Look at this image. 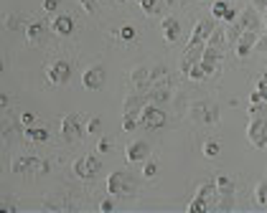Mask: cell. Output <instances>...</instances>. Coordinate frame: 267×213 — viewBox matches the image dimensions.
Returning a JSON list of instances; mask_svg holds the SVG:
<instances>
[{
  "instance_id": "6da1fadb",
  "label": "cell",
  "mask_w": 267,
  "mask_h": 213,
  "mask_svg": "<svg viewBox=\"0 0 267 213\" xmlns=\"http://www.w3.org/2000/svg\"><path fill=\"white\" fill-rule=\"evenodd\" d=\"M59 132H61V140L69 142V145H76L84 135H87V127H84V119L79 114H64L61 117V127H59Z\"/></svg>"
},
{
  "instance_id": "7a4b0ae2",
  "label": "cell",
  "mask_w": 267,
  "mask_h": 213,
  "mask_svg": "<svg viewBox=\"0 0 267 213\" xmlns=\"http://www.w3.org/2000/svg\"><path fill=\"white\" fill-rule=\"evenodd\" d=\"M11 170L16 175H44V173H49V162L41 160V157L28 155V157H16Z\"/></svg>"
},
{
  "instance_id": "3957f363",
  "label": "cell",
  "mask_w": 267,
  "mask_h": 213,
  "mask_svg": "<svg viewBox=\"0 0 267 213\" xmlns=\"http://www.w3.org/2000/svg\"><path fill=\"white\" fill-rule=\"evenodd\" d=\"M247 140L257 150H267V117H252L247 124Z\"/></svg>"
},
{
  "instance_id": "277c9868",
  "label": "cell",
  "mask_w": 267,
  "mask_h": 213,
  "mask_svg": "<svg viewBox=\"0 0 267 213\" xmlns=\"http://www.w3.org/2000/svg\"><path fill=\"white\" fill-rule=\"evenodd\" d=\"M102 162L97 160V155H82L74 160V175L79 180H92L97 173H99Z\"/></svg>"
},
{
  "instance_id": "5b68a950",
  "label": "cell",
  "mask_w": 267,
  "mask_h": 213,
  "mask_svg": "<svg viewBox=\"0 0 267 213\" xmlns=\"http://www.w3.org/2000/svg\"><path fill=\"white\" fill-rule=\"evenodd\" d=\"M166 122L168 117L158 104H145V109L140 112V127H145V130H161V127H166Z\"/></svg>"
},
{
  "instance_id": "8992f818",
  "label": "cell",
  "mask_w": 267,
  "mask_h": 213,
  "mask_svg": "<svg viewBox=\"0 0 267 213\" xmlns=\"http://www.w3.org/2000/svg\"><path fill=\"white\" fill-rule=\"evenodd\" d=\"M46 79L54 87H64V84L71 79V64L66 59H56L46 66Z\"/></svg>"
},
{
  "instance_id": "52a82bcc",
  "label": "cell",
  "mask_w": 267,
  "mask_h": 213,
  "mask_svg": "<svg viewBox=\"0 0 267 213\" xmlns=\"http://www.w3.org/2000/svg\"><path fill=\"white\" fill-rule=\"evenodd\" d=\"M104 81H107L104 66H89V69L82 74V87H84L87 92H99V89H104Z\"/></svg>"
},
{
  "instance_id": "ba28073f",
  "label": "cell",
  "mask_w": 267,
  "mask_h": 213,
  "mask_svg": "<svg viewBox=\"0 0 267 213\" xmlns=\"http://www.w3.org/2000/svg\"><path fill=\"white\" fill-rule=\"evenodd\" d=\"M191 117L201 124H219V107L211 102H199L191 107Z\"/></svg>"
},
{
  "instance_id": "9c48e42d",
  "label": "cell",
  "mask_w": 267,
  "mask_h": 213,
  "mask_svg": "<svg viewBox=\"0 0 267 213\" xmlns=\"http://www.w3.org/2000/svg\"><path fill=\"white\" fill-rule=\"evenodd\" d=\"M107 190H109V195H125L132 190V178L125 175L122 170H114L107 178Z\"/></svg>"
},
{
  "instance_id": "30bf717a",
  "label": "cell",
  "mask_w": 267,
  "mask_h": 213,
  "mask_svg": "<svg viewBox=\"0 0 267 213\" xmlns=\"http://www.w3.org/2000/svg\"><path fill=\"white\" fill-rule=\"evenodd\" d=\"M216 31V21L211 18V21H199L196 26H194V31H191V36H188V44H206L209 41V36Z\"/></svg>"
},
{
  "instance_id": "8fae6325",
  "label": "cell",
  "mask_w": 267,
  "mask_h": 213,
  "mask_svg": "<svg viewBox=\"0 0 267 213\" xmlns=\"http://www.w3.org/2000/svg\"><path fill=\"white\" fill-rule=\"evenodd\" d=\"M148 155H150V145H148L145 140H135V142H130L127 150H125L127 162H145Z\"/></svg>"
},
{
  "instance_id": "7c38bea8",
  "label": "cell",
  "mask_w": 267,
  "mask_h": 213,
  "mask_svg": "<svg viewBox=\"0 0 267 213\" xmlns=\"http://www.w3.org/2000/svg\"><path fill=\"white\" fill-rule=\"evenodd\" d=\"M161 33H163L166 44H176V41L181 38V23H178L173 16H163V21H161Z\"/></svg>"
},
{
  "instance_id": "4fadbf2b",
  "label": "cell",
  "mask_w": 267,
  "mask_h": 213,
  "mask_svg": "<svg viewBox=\"0 0 267 213\" xmlns=\"http://www.w3.org/2000/svg\"><path fill=\"white\" fill-rule=\"evenodd\" d=\"M130 81L135 84V92H138V94H145V92H150V89H153V84H150V69H145V66L132 69Z\"/></svg>"
},
{
  "instance_id": "5bb4252c",
  "label": "cell",
  "mask_w": 267,
  "mask_h": 213,
  "mask_svg": "<svg viewBox=\"0 0 267 213\" xmlns=\"http://www.w3.org/2000/svg\"><path fill=\"white\" fill-rule=\"evenodd\" d=\"M51 31L59 36V38H66V36H71L74 33V18L71 16H56L54 21H51Z\"/></svg>"
},
{
  "instance_id": "9a60e30c",
  "label": "cell",
  "mask_w": 267,
  "mask_h": 213,
  "mask_svg": "<svg viewBox=\"0 0 267 213\" xmlns=\"http://www.w3.org/2000/svg\"><path fill=\"white\" fill-rule=\"evenodd\" d=\"M145 102H150V97H145V94H132V97L125 99L122 112H125V114H132V117L140 119V112L145 109Z\"/></svg>"
},
{
  "instance_id": "2e32d148",
  "label": "cell",
  "mask_w": 267,
  "mask_h": 213,
  "mask_svg": "<svg viewBox=\"0 0 267 213\" xmlns=\"http://www.w3.org/2000/svg\"><path fill=\"white\" fill-rule=\"evenodd\" d=\"M259 23H262V18L257 16V11H254V8L242 11V13H239V18H237V26H239L242 31H257V28H259Z\"/></svg>"
},
{
  "instance_id": "e0dca14e",
  "label": "cell",
  "mask_w": 267,
  "mask_h": 213,
  "mask_svg": "<svg viewBox=\"0 0 267 213\" xmlns=\"http://www.w3.org/2000/svg\"><path fill=\"white\" fill-rule=\"evenodd\" d=\"M201 200H206V205L209 208H216V200H219V190H216V180H206V183H201V188H199V193H196Z\"/></svg>"
},
{
  "instance_id": "ac0fdd59",
  "label": "cell",
  "mask_w": 267,
  "mask_h": 213,
  "mask_svg": "<svg viewBox=\"0 0 267 213\" xmlns=\"http://www.w3.org/2000/svg\"><path fill=\"white\" fill-rule=\"evenodd\" d=\"M23 137H26L28 142H36V145H44V142H49L51 132L46 130V127H26V130H23Z\"/></svg>"
},
{
  "instance_id": "d6986e66",
  "label": "cell",
  "mask_w": 267,
  "mask_h": 213,
  "mask_svg": "<svg viewBox=\"0 0 267 213\" xmlns=\"http://www.w3.org/2000/svg\"><path fill=\"white\" fill-rule=\"evenodd\" d=\"M46 36V23H41V21H31L28 26H26V41L28 44H38Z\"/></svg>"
},
{
  "instance_id": "ffe728a7",
  "label": "cell",
  "mask_w": 267,
  "mask_h": 213,
  "mask_svg": "<svg viewBox=\"0 0 267 213\" xmlns=\"http://www.w3.org/2000/svg\"><path fill=\"white\" fill-rule=\"evenodd\" d=\"M204 49H206V44H188V49L183 51L181 61H188V64H196V61H201Z\"/></svg>"
},
{
  "instance_id": "44dd1931",
  "label": "cell",
  "mask_w": 267,
  "mask_h": 213,
  "mask_svg": "<svg viewBox=\"0 0 267 213\" xmlns=\"http://www.w3.org/2000/svg\"><path fill=\"white\" fill-rule=\"evenodd\" d=\"M148 97H150V102H153V104L168 102V99H171V87H168V84H163V87H153V89L148 92Z\"/></svg>"
},
{
  "instance_id": "7402d4cb",
  "label": "cell",
  "mask_w": 267,
  "mask_h": 213,
  "mask_svg": "<svg viewBox=\"0 0 267 213\" xmlns=\"http://www.w3.org/2000/svg\"><path fill=\"white\" fill-rule=\"evenodd\" d=\"M150 84L153 87H163V84H168V69L163 64H158L156 69H150Z\"/></svg>"
},
{
  "instance_id": "603a6c76",
  "label": "cell",
  "mask_w": 267,
  "mask_h": 213,
  "mask_svg": "<svg viewBox=\"0 0 267 213\" xmlns=\"http://www.w3.org/2000/svg\"><path fill=\"white\" fill-rule=\"evenodd\" d=\"M206 44H209V46H214V49H224V51H226V46H229V44H226V33H224V28H216V31L209 36Z\"/></svg>"
},
{
  "instance_id": "cb8c5ba5",
  "label": "cell",
  "mask_w": 267,
  "mask_h": 213,
  "mask_svg": "<svg viewBox=\"0 0 267 213\" xmlns=\"http://www.w3.org/2000/svg\"><path fill=\"white\" fill-rule=\"evenodd\" d=\"M216 190H219V195L234 193V180L229 178V175H216Z\"/></svg>"
},
{
  "instance_id": "d4e9b609",
  "label": "cell",
  "mask_w": 267,
  "mask_h": 213,
  "mask_svg": "<svg viewBox=\"0 0 267 213\" xmlns=\"http://www.w3.org/2000/svg\"><path fill=\"white\" fill-rule=\"evenodd\" d=\"M201 61L221 64V61H224V49H214V46H209V44H206V49H204V56H201Z\"/></svg>"
},
{
  "instance_id": "484cf974",
  "label": "cell",
  "mask_w": 267,
  "mask_h": 213,
  "mask_svg": "<svg viewBox=\"0 0 267 213\" xmlns=\"http://www.w3.org/2000/svg\"><path fill=\"white\" fill-rule=\"evenodd\" d=\"M224 33H226V44H229V46H234L237 41L242 38V33H244V31H242V28H239L237 23H226Z\"/></svg>"
},
{
  "instance_id": "4316f807",
  "label": "cell",
  "mask_w": 267,
  "mask_h": 213,
  "mask_svg": "<svg viewBox=\"0 0 267 213\" xmlns=\"http://www.w3.org/2000/svg\"><path fill=\"white\" fill-rule=\"evenodd\" d=\"M226 11H229V0H214V6H211V18H214V21H224Z\"/></svg>"
},
{
  "instance_id": "83f0119b",
  "label": "cell",
  "mask_w": 267,
  "mask_h": 213,
  "mask_svg": "<svg viewBox=\"0 0 267 213\" xmlns=\"http://www.w3.org/2000/svg\"><path fill=\"white\" fill-rule=\"evenodd\" d=\"M216 210H221V213L234 210V193H229V195H219V200H216Z\"/></svg>"
},
{
  "instance_id": "f1b7e54d",
  "label": "cell",
  "mask_w": 267,
  "mask_h": 213,
  "mask_svg": "<svg viewBox=\"0 0 267 213\" xmlns=\"http://www.w3.org/2000/svg\"><path fill=\"white\" fill-rule=\"evenodd\" d=\"M135 3L140 6V11L145 16H156L158 13V0H135Z\"/></svg>"
},
{
  "instance_id": "f546056e",
  "label": "cell",
  "mask_w": 267,
  "mask_h": 213,
  "mask_svg": "<svg viewBox=\"0 0 267 213\" xmlns=\"http://www.w3.org/2000/svg\"><path fill=\"white\" fill-rule=\"evenodd\" d=\"M188 79H191V81H204V79H206V74H204V69H201V61H196V64L188 66Z\"/></svg>"
},
{
  "instance_id": "4dcf8cb0",
  "label": "cell",
  "mask_w": 267,
  "mask_h": 213,
  "mask_svg": "<svg viewBox=\"0 0 267 213\" xmlns=\"http://www.w3.org/2000/svg\"><path fill=\"white\" fill-rule=\"evenodd\" d=\"M247 114H249V119H252V117H267V102L247 104Z\"/></svg>"
},
{
  "instance_id": "1f68e13d",
  "label": "cell",
  "mask_w": 267,
  "mask_h": 213,
  "mask_svg": "<svg viewBox=\"0 0 267 213\" xmlns=\"http://www.w3.org/2000/svg\"><path fill=\"white\" fill-rule=\"evenodd\" d=\"M254 200H257V205H267V180L257 183V190H254Z\"/></svg>"
},
{
  "instance_id": "d6a6232c",
  "label": "cell",
  "mask_w": 267,
  "mask_h": 213,
  "mask_svg": "<svg viewBox=\"0 0 267 213\" xmlns=\"http://www.w3.org/2000/svg\"><path fill=\"white\" fill-rule=\"evenodd\" d=\"M138 127H140V119L138 117H132V114H125L122 117V130L125 132H132V130H138Z\"/></svg>"
},
{
  "instance_id": "836d02e7",
  "label": "cell",
  "mask_w": 267,
  "mask_h": 213,
  "mask_svg": "<svg viewBox=\"0 0 267 213\" xmlns=\"http://www.w3.org/2000/svg\"><path fill=\"white\" fill-rule=\"evenodd\" d=\"M82 8H84V13H89V16H94L97 11H99V0H76Z\"/></svg>"
},
{
  "instance_id": "e575fe53",
  "label": "cell",
  "mask_w": 267,
  "mask_h": 213,
  "mask_svg": "<svg viewBox=\"0 0 267 213\" xmlns=\"http://www.w3.org/2000/svg\"><path fill=\"white\" fill-rule=\"evenodd\" d=\"M219 152H221V145H219L216 140H211V142L204 145V155H206V157H216Z\"/></svg>"
},
{
  "instance_id": "d590c367",
  "label": "cell",
  "mask_w": 267,
  "mask_h": 213,
  "mask_svg": "<svg viewBox=\"0 0 267 213\" xmlns=\"http://www.w3.org/2000/svg\"><path fill=\"white\" fill-rule=\"evenodd\" d=\"M252 51H254V49L247 46V44H234V54H237V59H247Z\"/></svg>"
},
{
  "instance_id": "8d00e7d4",
  "label": "cell",
  "mask_w": 267,
  "mask_h": 213,
  "mask_svg": "<svg viewBox=\"0 0 267 213\" xmlns=\"http://www.w3.org/2000/svg\"><path fill=\"white\" fill-rule=\"evenodd\" d=\"M99 127H102V119H99V117H92V119H87V135H94V132H99Z\"/></svg>"
},
{
  "instance_id": "74e56055",
  "label": "cell",
  "mask_w": 267,
  "mask_h": 213,
  "mask_svg": "<svg viewBox=\"0 0 267 213\" xmlns=\"http://www.w3.org/2000/svg\"><path fill=\"white\" fill-rule=\"evenodd\" d=\"M143 175H145V178H156V175H158V162H145Z\"/></svg>"
},
{
  "instance_id": "f35d334b",
  "label": "cell",
  "mask_w": 267,
  "mask_h": 213,
  "mask_svg": "<svg viewBox=\"0 0 267 213\" xmlns=\"http://www.w3.org/2000/svg\"><path fill=\"white\" fill-rule=\"evenodd\" d=\"M201 69L206 76H216L219 74V64H211V61H201Z\"/></svg>"
},
{
  "instance_id": "ab89813d",
  "label": "cell",
  "mask_w": 267,
  "mask_h": 213,
  "mask_svg": "<svg viewBox=\"0 0 267 213\" xmlns=\"http://www.w3.org/2000/svg\"><path fill=\"white\" fill-rule=\"evenodd\" d=\"M120 38H122V41H132V38H135V28H132V26H122V28H120Z\"/></svg>"
},
{
  "instance_id": "60d3db41",
  "label": "cell",
  "mask_w": 267,
  "mask_h": 213,
  "mask_svg": "<svg viewBox=\"0 0 267 213\" xmlns=\"http://www.w3.org/2000/svg\"><path fill=\"white\" fill-rule=\"evenodd\" d=\"M59 6H61V0H44V11L46 13H56Z\"/></svg>"
},
{
  "instance_id": "b9f144b4",
  "label": "cell",
  "mask_w": 267,
  "mask_h": 213,
  "mask_svg": "<svg viewBox=\"0 0 267 213\" xmlns=\"http://www.w3.org/2000/svg\"><path fill=\"white\" fill-rule=\"evenodd\" d=\"M254 51H259V54H267V33L257 38V44H254Z\"/></svg>"
},
{
  "instance_id": "7bdbcfd3",
  "label": "cell",
  "mask_w": 267,
  "mask_h": 213,
  "mask_svg": "<svg viewBox=\"0 0 267 213\" xmlns=\"http://www.w3.org/2000/svg\"><path fill=\"white\" fill-rule=\"evenodd\" d=\"M257 92H259L262 99L267 102V76H259V81H257Z\"/></svg>"
},
{
  "instance_id": "ee69618b",
  "label": "cell",
  "mask_w": 267,
  "mask_h": 213,
  "mask_svg": "<svg viewBox=\"0 0 267 213\" xmlns=\"http://www.w3.org/2000/svg\"><path fill=\"white\" fill-rule=\"evenodd\" d=\"M97 150L107 155V152L112 150V140H109V137H104V140H99V142H97Z\"/></svg>"
},
{
  "instance_id": "f6af8a7d",
  "label": "cell",
  "mask_w": 267,
  "mask_h": 213,
  "mask_svg": "<svg viewBox=\"0 0 267 213\" xmlns=\"http://www.w3.org/2000/svg\"><path fill=\"white\" fill-rule=\"evenodd\" d=\"M21 122H23V127H31V124L36 122V114H33V112H23V114H21Z\"/></svg>"
},
{
  "instance_id": "bcb514c9",
  "label": "cell",
  "mask_w": 267,
  "mask_h": 213,
  "mask_svg": "<svg viewBox=\"0 0 267 213\" xmlns=\"http://www.w3.org/2000/svg\"><path fill=\"white\" fill-rule=\"evenodd\" d=\"M237 18H239V13L232 8V6H229V11H226V16H224V21L226 23H237Z\"/></svg>"
},
{
  "instance_id": "7dc6e473",
  "label": "cell",
  "mask_w": 267,
  "mask_h": 213,
  "mask_svg": "<svg viewBox=\"0 0 267 213\" xmlns=\"http://www.w3.org/2000/svg\"><path fill=\"white\" fill-rule=\"evenodd\" d=\"M252 8L257 13H267V0H252Z\"/></svg>"
},
{
  "instance_id": "c3c4849f",
  "label": "cell",
  "mask_w": 267,
  "mask_h": 213,
  "mask_svg": "<svg viewBox=\"0 0 267 213\" xmlns=\"http://www.w3.org/2000/svg\"><path fill=\"white\" fill-rule=\"evenodd\" d=\"M99 210H102V213H109V210H114V203H112L109 198H104V200L99 203Z\"/></svg>"
},
{
  "instance_id": "681fc988",
  "label": "cell",
  "mask_w": 267,
  "mask_h": 213,
  "mask_svg": "<svg viewBox=\"0 0 267 213\" xmlns=\"http://www.w3.org/2000/svg\"><path fill=\"white\" fill-rule=\"evenodd\" d=\"M6 26H8L11 31H16V28H18L21 23H18V18H16V16H8V21H6Z\"/></svg>"
},
{
  "instance_id": "f907efd6",
  "label": "cell",
  "mask_w": 267,
  "mask_h": 213,
  "mask_svg": "<svg viewBox=\"0 0 267 213\" xmlns=\"http://www.w3.org/2000/svg\"><path fill=\"white\" fill-rule=\"evenodd\" d=\"M259 102H264V99H262V94H259V92L254 89V92L249 94V104H259Z\"/></svg>"
},
{
  "instance_id": "816d5d0a",
  "label": "cell",
  "mask_w": 267,
  "mask_h": 213,
  "mask_svg": "<svg viewBox=\"0 0 267 213\" xmlns=\"http://www.w3.org/2000/svg\"><path fill=\"white\" fill-rule=\"evenodd\" d=\"M8 104H11V97L3 94V97H0V107H8Z\"/></svg>"
},
{
  "instance_id": "f5cc1de1",
  "label": "cell",
  "mask_w": 267,
  "mask_h": 213,
  "mask_svg": "<svg viewBox=\"0 0 267 213\" xmlns=\"http://www.w3.org/2000/svg\"><path fill=\"white\" fill-rule=\"evenodd\" d=\"M3 210H16V205H13L11 200H6V203H3Z\"/></svg>"
},
{
  "instance_id": "db71d44e",
  "label": "cell",
  "mask_w": 267,
  "mask_h": 213,
  "mask_svg": "<svg viewBox=\"0 0 267 213\" xmlns=\"http://www.w3.org/2000/svg\"><path fill=\"white\" fill-rule=\"evenodd\" d=\"M262 23H264V33H267V13H264V18H262Z\"/></svg>"
},
{
  "instance_id": "11a10c76",
  "label": "cell",
  "mask_w": 267,
  "mask_h": 213,
  "mask_svg": "<svg viewBox=\"0 0 267 213\" xmlns=\"http://www.w3.org/2000/svg\"><path fill=\"white\" fill-rule=\"evenodd\" d=\"M176 3V0H166V6H173Z\"/></svg>"
},
{
  "instance_id": "9f6ffc18",
  "label": "cell",
  "mask_w": 267,
  "mask_h": 213,
  "mask_svg": "<svg viewBox=\"0 0 267 213\" xmlns=\"http://www.w3.org/2000/svg\"><path fill=\"white\" fill-rule=\"evenodd\" d=\"M117 3H132V0H117Z\"/></svg>"
}]
</instances>
